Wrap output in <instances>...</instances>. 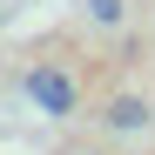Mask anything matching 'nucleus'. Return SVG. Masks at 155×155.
Here are the masks:
<instances>
[{
	"label": "nucleus",
	"instance_id": "f03ea898",
	"mask_svg": "<svg viewBox=\"0 0 155 155\" xmlns=\"http://www.w3.org/2000/svg\"><path fill=\"white\" fill-rule=\"evenodd\" d=\"M108 128H121V135H135V128H148V101L142 94H121L108 108Z\"/></svg>",
	"mask_w": 155,
	"mask_h": 155
},
{
	"label": "nucleus",
	"instance_id": "7ed1b4c3",
	"mask_svg": "<svg viewBox=\"0 0 155 155\" xmlns=\"http://www.w3.org/2000/svg\"><path fill=\"white\" fill-rule=\"evenodd\" d=\"M88 14H94V20H101V27H115V20H121V14H128V7H121V0H88Z\"/></svg>",
	"mask_w": 155,
	"mask_h": 155
},
{
	"label": "nucleus",
	"instance_id": "f257e3e1",
	"mask_svg": "<svg viewBox=\"0 0 155 155\" xmlns=\"http://www.w3.org/2000/svg\"><path fill=\"white\" fill-rule=\"evenodd\" d=\"M27 101H34L41 115H54V121H68L81 94H74V81H68L61 68H27Z\"/></svg>",
	"mask_w": 155,
	"mask_h": 155
}]
</instances>
